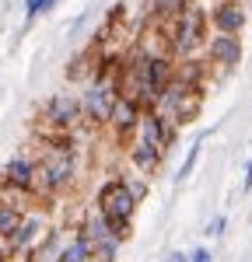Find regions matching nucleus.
<instances>
[{
	"instance_id": "nucleus-1",
	"label": "nucleus",
	"mask_w": 252,
	"mask_h": 262,
	"mask_svg": "<svg viewBox=\"0 0 252 262\" xmlns=\"http://www.w3.org/2000/svg\"><path fill=\"white\" fill-rule=\"evenodd\" d=\"M102 213H105V221H126L130 213H133V203H137V196H133V189L130 185H123V182H109L102 189Z\"/></svg>"
},
{
	"instance_id": "nucleus-10",
	"label": "nucleus",
	"mask_w": 252,
	"mask_h": 262,
	"mask_svg": "<svg viewBox=\"0 0 252 262\" xmlns=\"http://www.w3.org/2000/svg\"><path fill=\"white\" fill-rule=\"evenodd\" d=\"M53 119H56V122L77 119V105H74L70 98H56V101H53Z\"/></svg>"
},
{
	"instance_id": "nucleus-11",
	"label": "nucleus",
	"mask_w": 252,
	"mask_h": 262,
	"mask_svg": "<svg viewBox=\"0 0 252 262\" xmlns=\"http://www.w3.org/2000/svg\"><path fill=\"white\" fill-rule=\"evenodd\" d=\"M7 179L18 182V185H28V179H32V164L28 161H11L7 164Z\"/></svg>"
},
{
	"instance_id": "nucleus-2",
	"label": "nucleus",
	"mask_w": 252,
	"mask_h": 262,
	"mask_svg": "<svg viewBox=\"0 0 252 262\" xmlns=\"http://www.w3.org/2000/svg\"><path fill=\"white\" fill-rule=\"evenodd\" d=\"M109 119H112L116 129H130V126L137 122V105H133V98H116V101H112Z\"/></svg>"
},
{
	"instance_id": "nucleus-7",
	"label": "nucleus",
	"mask_w": 252,
	"mask_h": 262,
	"mask_svg": "<svg viewBox=\"0 0 252 262\" xmlns=\"http://www.w3.org/2000/svg\"><path fill=\"white\" fill-rule=\"evenodd\" d=\"M196 42H200V14H193V21L182 25V32H179V39H175V49L186 53V49L196 46Z\"/></svg>"
},
{
	"instance_id": "nucleus-8",
	"label": "nucleus",
	"mask_w": 252,
	"mask_h": 262,
	"mask_svg": "<svg viewBox=\"0 0 252 262\" xmlns=\"http://www.w3.org/2000/svg\"><path fill=\"white\" fill-rule=\"evenodd\" d=\"M88 108H91V112H95L98 119H102L105 112H112V98H109V88H102V84H98V88H91V91H88Z\"/></svg>"
},
{
	"instance_id": "nucleus-14",
	"label": "nucleus",
	"mask_w": 252,
	"mask_h": 262,
	"mask_svg": "<svg viewBox=\"0 0 252 262\" xmlns=\"http://www.w3.org/2000/svg\"><path fill=\"white\" fill-rule=\"evenodd\" d=\"M14 224H18V217L11 210H0V231H14Z\"/></svg>"
},
{
	"instance_id": "nucleus-13",
	"label": "nucleus",
	"mask_w": 252,
	"mask_h": 262,
	"mask_svg": "<svg viewBox=\"0 0 252 262\" xmlns=\"http://www.w3.org/2000/svg\"><path fill=\"white\" fill-rule=\"evenodd\" d=\"M88 259V242H74L63 252V262H84Z\"/></svg>"
},
{
	"instance_id": "nucleus-5",
	"label": "nucleus",
	"mask_w": 252,
	"mask_h": 262,
	"mask_svg": "<svg viewBox=\"0 0 252 262\" xmlns=\"http://www.w3.org/2000/svg\"><path fill=\"white\" fill-rule=\"evenodd\" d=\"M238 56H242V49H238V42L231 35H217L214 39V60L217 63H238Z\"/></svg>"
},
{
	"instance_id": "nucleus-9",
	"label": "nucleus",
	"mask_w": 252,
	"mask_h": 262,
	"mask_svg": "<svg viewBox=\"0 0 252 262\" xmlns=\"http://www.w3.org/2000/svg\"><path fill=\"white\" fill-rule=\"evenodd\" d=\"M161 140H165V126L158 116H144V143H151L154 150H161Z\"/></svg>"
},
{
	"instance_id": "nucleus-6",
	"label": "nucleus",
	"mask_w": 252,
	"mask_h": 262,
	"mask_svg": "<svg viewBox=\"0 0 252 262\" xmlns=\"http://www.w3.org/2000/svg\"><path fill=\"white\" fill-rule=\"evenodd\" d=\"M67 179H70V158L60 154V158H53V161L46 164V182L56 189V185H63Z\"/></svg>"
},
{
	"instance_id": "nucleus-3",
	"label": "nucleus",
	"mask_w": 252,
	"mask_h": 262,
	"mask_svg": "<svg viewBox=\"0 0 252 262\" xmlns=\"http://www.w3.org/2000/svg\"><path fill=\"white\" fill-rule=\"evenodd\" d=\"M168 74V63L165 60H144V91L147 95H158V88H161V81H165Z\"/></svg>"
},
{
	"instance_id": "nucleus-16",
	"label": "nucleus",
	"mask_w": 252,
	"mask_h": 262,
	"mask_svg": "<svg viewBox=\"0 0 252 262\" xmlns=\"http://www.w3.org/2000/svg\"><path fill=\"white\" fill-rule=\"evenodd\" d=\"M193 262H210V252L207 248H196V252H193Z\"/></svg>"
},
{
	"instance_id": "nucleus-4",
	"label": "nucleus",
	"mask_w": 252,
	"mask_h": 262,
	"mask_svg": "<svg viewBox=\"0 0 252 262\" xmlns=\"http://www.w3.org/2000/svg\"><path fill=\"white\" fill-rule=\"evenodd\" d=\"M245 25V14L238 11V7H231V4H224V7H217V28L224 32V35H231V32H238Z\"/></svg>"
},
{
	"instance_id": "nucleus-12",
	"label": "nucleus",
	"mask_w": 252,
	"mask_h": 262,
	"mask_svg": "<svg viewBox=\"0 0 252 262\" xmlns=\"http://www.w3.org/2000/svg\"><path fill=\"white\" fill-rule=\"evenodd\" d=\"M133 161L140 164V168H151V164L158 161V150H154V147H151V143H140V147H137V150H133Z\"/></svg>"
},
{
	"instance_id": "nucleus-15",
	"label": "nucleus",
	"mask_w": 252,
	"mask_h": 262,
	"mask_svg": "<svg viewBox=\"0 0 252 262\" xmlns=\"http://www.w3.org/2000/svg\"><path fill=\"white\" fill-rule=\"evenodd\" d=\"M182 4H186V0H154V7H158V11H179Z\"/></svg>"
},
{
	"instance_id": "nucleus-17",
	"label": "nucleus",
	"mask_w": 252,
	"mask_h": 262,
	"mask_svg": "<svg viewBox=\"0 0 252 262\" xmlns=\"http://www.w3.org/2000/svg\"><path fill=\"white\" fill-rule=\"evenodd\" d=\"M182 259H186V255H172V259H168V262H182Z\"/></svg>"
}]
</instances>
